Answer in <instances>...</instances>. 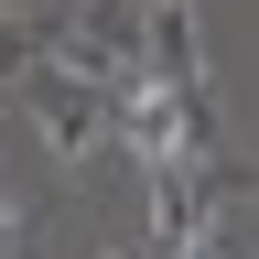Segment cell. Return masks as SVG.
<instances>
[{"mask_svg": "<svg viewBox=\"0 0 259 259\" xmlns=\"http://www.w3.org/2000/svg\"><path fill=\"white\" fill-rule=\"evenodd\" d=\"M184 259H227V248H205V238H194V248H184Z\"/></svg>", "mask_w": 259, "mask_h": 259, "instance_id": "6da1fadb", "label": "cell"}]
</instances>
